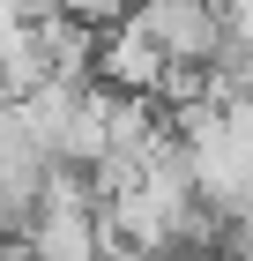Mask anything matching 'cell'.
<instances>
[{"label":"cell","mask_w":253,"mask_h":261,"mask_svg":"<svg viewBox=\"0 0 253 261\" xmlns=\"http://www.w3.org/2000/svg\"><path fill=\"white\" fill-rule=\"evenodd\" d=\"M60 15H75L82 30H119L134 15V0H60Z\"/></svg>","instance_id":"obj_4"},{"label":"cell","mask_w":253,"mask_h":261,"mask_svg":"<svg viewBox=\"0 0 253 261\" xmlns=\"http://www.w3.org/2000/svg\"><path fill=\"white\" fill-rule=\"evenodd\" d=\"M104 231L90 209H38V224H30V254L38 261H97Z\"/></svg>","instance_id":"obj_3"},{"label":"cell","mask_w":253,"mask_h":261,"mask_svg":"<svg viewBox=\"0 0 253 261\" xmlns=\"http://www.w3.org/2000/svg\"><path fill=\"white\" fill-rule=\"evenodd\" d=\"M127 30H142V38H149L164 60H179V67H209L216 45H223V15H216L209 0H134Z\"/></svg>","instance_id":"obj_1"},{"label":"cell","mask_w":253,"mask_h":261,"mask_svg":"<svg viewBox=\"0 0 253 261\" xmlns=\"http://www.w3.org/2000/svg\"><path fill=\"white\" fill-rule=\"evenodd\" d=\"M164 67H172V60H164L142 30H127V22H119L112 38L97 45V67H90V75H104V90H112V97H156Z\"/></svg>","instance_id":"obj_2"}]
</instances>
